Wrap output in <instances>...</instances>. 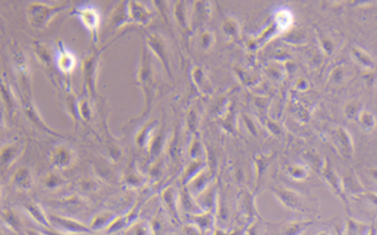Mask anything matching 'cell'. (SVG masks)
<instances>
[{
    "instance_id": "1",
    "label": "cell",
    "mask_w": 377,
    "mask_h": 235,
    "mask_svg": "<svg viewBox=\"0 0 377 235\" xmlns=\"http://www.w3.org/2000/svg\"><path fill=\"white\" fill-rule=\"evenodd\" d=\"M64 8L61 7H48L41 4H33L28 9V17L31 26L36 29H44L48 22L52 20L53 16L60 13Z\"/></svg>"
},
{
    "instance_id": "2",
    "label": "cell",
    "mask_w": 377,
    "mask_h": 235,
    "mask_svg": "<svg viewBox=\"0 0 377 235\" xmlns=\"http://www.w3.org/2000/svg\"><path fill=\"white\" fill-rule=\"evenodd\" d=\"M323 176H324V180L327 181V184L330 185V188L332 189L333 193L337 195V197L340 198L341 201L345 203V205L347 204L346 201V193H345V189H343V182L340 177H339V174L337 172L332 169L330 164H327L324 166V170H323Z\"/></svg>"
},
{
    "instance_id": "3",
    "label": "cell",
    "mask_w": 377,
    "mask_h": 235,
    "mask_svg": "<svg viewBox=\"0 0 377 235\" xmlns=\"http://www.w3.org/2000/svg\"><path fill=\"white\" fill-rule=\"evenodd\" d=\"M78 18L82 21L84 26L91 31H96L100 24V14L93 7H85L75 12Z\"/></svg>"
},
{
    "instance_id": "4",
    "label": "cell",
    "mask_w": 377,
    "mask_h": 235,
    "mask_svg": "<svg viewBox=\"0 0 377 235\" xmlns=\"http://www.w3.org/2000/svg\"><path fill=\"white\" fill-rule=\"evenodd\" d=\"M275 193L276 195H278L279 199L284 203L285 207L291 208V209H295V211H303V212L308 211V208L305 207L304 201H301V198L296 194V193H292V191H288V190H276Z\"/></svg>"
},
{
    "instance_id": "5",
    "label": "cell",
    "mask_w": 377,
    "mask_h": 235,
    "mask_svg": "<svg viewBox=\"0 0 377 235\" xmlns=\"http://www.w3.org/2000/svg\"><path fill=\"white\" fill-rule=\"evenodd\" d=\"M75 57L71 55V52L68 51L66 48L61 47V49H58V56L56 60V65H57L58 70H61L62 72H71L75 67Z\"/></svg>"
},
{
    "instance_id": "6",
    "label": "cell",
    "mask_w": 377,
    "mask_h": 235,
    "mask_svg": "<svg viewBox=\"0 0 377 235\" xmlns=\"http://www.w3.org/2000/svg\"><path fill=\"white\" fill-rule=\"evenodd\" d=\"M343 182L345 193L346 191L350 194H364L366 193V189L363 188V185L360 184V181L358 180L355 174H349L347 177L343 178Z\"/></svg>"
},
{
    "instance_id": "7",
    "label": "cell",
    "mask_w": 377,
    "mask_h": 235,
    "mask_svg": "<svg viewBox=\"0 0 377 235\" xmlns=\"http://www.w3.org/2000/svg\"><path fill=\"white\" fill-rule=\"evenodd\" d=\"M337 134H339V138L343 141V142H341V146H343L345 154L353 155V143H351V137H350V134L347 133V131L343 130V128H340Z\"/></svg>"
},
{
    "instance_id": "8",
    "label": "cell",
    "mask_w": 377,
    "mask_h": 235,
    "mask_svg": "<svg viewBox=\"0 0 377 235\" xmlns=\"http://www.w3.org/2000/svg\"><path fill=\"white\" fill-rule=\"evenodd\" d=\"M55 157L56 164L60 166V167H64V166H68L69 162H70L71 151L69 150V149H66V147H60V149H57V151H56Z\"/></svg>"
},
{
    "instance_id": "9",
    "label": "cell",
    "mask_w": 377,
    "mask_h": 235,
    "mask_svg": "<svg viewBox=\"0 0 377 235\" xmlns=\"http://www.w3.org/2000/svg\"><path fill=\"white\" fill-rule=\"evenodd\" d=\"M52 218L56 220V221L60 224V226L65 228L66 230H74V232H85V230H87V229L83 228L80 224H76V222L66 221V220H64V218H56V217H52Z\"/></svg>"
},
{
    "instance_id": "10",
    "label": "cell",
    "mask_w": 377,
    "mask_h": 235,
    "mask_svg": "<svg viewBox=\"0 0 377 235\" xmlns=\"http://www.w3.org/2000/svg\"><path fill=\"white\" fill-rule=\"evenodd\" d=\"M16 182H17L18 186H22V188H29L30 186V173H29V170L26 168H22V169L18 170Z\"/></svg>"
},
{
    "instance_id": "11",
    "label": "cell",
    "mask_w": 377,
    "mask_h": 235,
    "mask_svg": "<svg viewBox=\"0 0 377 235\" xmlns=\"http://www.w3.org/2000/svg\"><path fill=\"white\" fill-rule=\"evenodd\" d=\"M359 122H360V124H362V127H363L366 131L372 130V128L375 127L374 115H372V114H370V113H367V111H364V113L360 114Z\"/></svg>"
},
{
    "instance_id": "12",
    "label": "cell",
    "mask_w": 377,
    "mask_h": 235,
    "mask_svg": "<svg viewBox=\"0 0 377 235\" xmlns=\"http://www.w3.org/2000/svg\"><path fill=\"white\" fill-rule=\"evenodd\" d=\"M310 225V222H296L289 226L288 230H287V235H300L304 230H306V228Z\"/></svg>"
},
{
    "instance_id": "13",
    "label": "cell",
    "mask_w": 377,
    "mask_h": 235,
    "mask_svg": "<svg viewBox=\"0 0 377 235\" xmlns=\"http://www.w3.org/2000/svg\"><path fill=\"white\" fill-rule=\"evenodd\" d=\"M289 174L296 180H304L308 176L306 173V168L300 167V166H295V167L289 168Z\"/></svg>"
},
{
    "instance_id": "14",
    "label": "cell",
    "mask_w": 377,
    "mask_h": 235,
    "mask_svg": "<svg viewBox=\"0 0 377 235\" xmlns=\"http://www.w3.org/2000/svg\"><path fill=\"white\" fill-rule=\"evenodd\" d=\"M364 194H366V197L370 199V201L372 203V204L377 205V194L376 193H372V191H366Z\"/></svg>"
},
{
    "instance_id": "15",
    "label": "cell",
    "mask_w": 377,
    "mask_h": 235,
    "mask_svg": "<svg viewBox=\"0 0 377 235\" xmlns=\"http://www.w3.org/2000/svg\"><path fill=\"white\" fill-rule=\"evenodd\" d=\"M370 173H371V176H372V177H374L375 180L377 181V167L371 168V169H370Z\"/></svg>"
},
{
    "instance_id": "16",
    "label": "cell",
    "mask_w": 377,
    "mask_h": 235,
    "mask_svg": "<svg viewBox=\"0 0 377 235\" xmlns=\"http://www.w3.org/2000/svg\"><path fill=\"white\" fill-rule=\"evenodd\" d=\"M318 235H331V234H328V233H319Z\"/></svg>"
}]
</instances>
